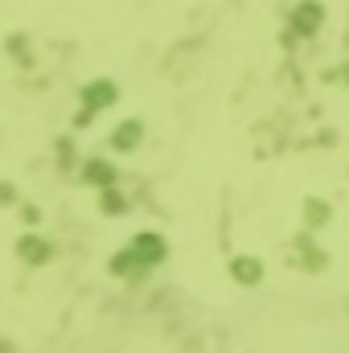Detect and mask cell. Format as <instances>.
I'll return each mask as SVG.
<instances>
[{
    "label": "cell",
    "mask_w": 349,
    "mask_h": 353,
    "mask_svg": "<svg viewBox=\"0 0 349 353\" xmlns=\"http://www.w3.org/2000/svg\"><path fill=\"white\" fill-rule=\"evenodd\" d=\"M235 271H239V279H247V283H251V279H255V271H259V267H255V263H247V259H243V263L235 267Z\"/></svg>",
    "instance_id": "2"
},
{
    "label": "cell",
    "mask_w": 349,
    "mask_h": 353,
    "mask_svg": "<svg viewBox=\"0 0 349 353\" xmlns=\"http://www.w3.org/2000/svg\"><path fill=\"white\" fill-rule=\"evenodd\" d=\"M136 136H140V128H119V136H115V148H132V144H136Z\"/></svg>",
    "instance_id": "1"
}]
</instances>
